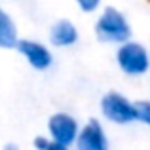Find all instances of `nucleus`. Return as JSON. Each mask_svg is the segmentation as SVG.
I'll use <instances>...</instances> for the list:
<instances>
[{
  "label": "nucleus",
  "mask_w": 150,
  "mask_h": 150,
  "mask_svg": "<svg viewBox=\"0 0 150 150\" xmlns=\"http://www.w3.org/2000/svg\"><path fill=\"white\" fill-rule=\"evenodd\" d=\"M93 34L101 44L120 46L122 42L133 36V29L127 15L116 6H106L99 10V15L93 25Z\"/></svg>",
  "instance_id": "obj_1"
},
{
  "label": "nucleus",
  "mask_w": 150,
  "mask_h": 150,
  "mask_svg": "<svg viewBox=\"0 0 150 150\" xmlns=\"http://www.w3.org/2000/svg\"><path fill=\"white\" fill-rule=\"evenodd\" d=\"M114 61L120 72L127 78H143L150 70V48L129 38L116 46Z\"/></svg>",
  "instance_id": "obj_2"
},
{
  "label": "nucleus",
  "mask_w": 150,
  "mask_h": 150,
  "mask_svg": "<svg viewBox=\"0 0 150 150\" xmlns=\"http://www.w3.org/2000/svg\"><path fill=\"white\" fill-rule=\"evenodd\" d=\"M99 112L108 124L125 127L137 122V105L127 95L118 91H106L99 101Z\"/></svg>",
  "instance_id": "obj_3"
},
{
  "label": "nucleus",
  "mask_w": 150,
  "mask_h": 150,
  "mask_svg": "<svg viewBox=\"0 0 150 150\" xmlns=\"http://www.w3.org/2000/svg\"><path fill=\"white\" fill-rule=\"evenodd\" d=\"M82 124L67 110H57L48 118V135L57 143L59 150H69L76 144Z\"/></svg>",
  "instance_id": "obj_4"
},
{
  "label": "nucleus",
  "mask_w": 150,
  "mask_h": 150,
  "mask_svg": "<svg viewBox=\"0 0 150 150\" xmlns=\"http://www.w3.org/2000/svg\"><path fill=\"white\" fill-rule=\"evenodd\" d=\"M17 53L25 59V63L30 69L38 70V72H46L53 67L55 63V55L51 50V44H44L40 40H34V38H19L17 44Z\"/></svg>",
  "instance_id": "obj_5"
},
{
  "label": "nucleus",
  "mask_w": 150,
  "mask_h": 150,
  "mask_svg": "<svg viewBox=\"0 0 150 150\" xmlns=\"http://www.w3.org/2000/svg\"><path fill=\"white\" fill-rule=\"evenodd\" d=\"M74 146L78 150H108L110 141H108L106 129L101 124V120L91 118L86 124H82Z\"/></svg>",
  "instance_id": "obj_6"
},
{
  "label": "nucleus",
  "mask_w": 150,
  "mask_h": 150,
  "mask_svg": "<svg viewBox=\"0 0 150 150\" xmlns=\"http://www.w3.org/2000/svg\"><path fill=\"white\" fill-rule=\"evenodd\" d=\"M48 42L51 44V48L70 50L80 42V30L70 19H57L50 25Z\"/></svg>",
  "instance_id": "obj_7"
},
{
  "label": "nucleus",
  "mask_w": 150,
  "mask_h": 150,
  "mask_svg": "<svg viewBox=\"0 0 150 150\" xmlns=\"http://www.w3.org/2000/svg\"><path fill=\"white\" fill-rule=\"evenodd\" d=\"M17 23L4 6H0V50H15L19 44Z\"/></svg>",
  "instance_id": "obj_8"
},
{
  "label": "nucleus",
  "mask_w": 150,
  "mask_h": 150,
  "mask_svg": "<svg viewBox=\"0 0 150 150\" xmlns=\"http://www.w3.org/2000/svg\"><path fill=\"white\" fill-rule=\"evenodd\" d=\"M137 105V122L150 129V99H139Z\"/></svg>",
  "instance_id": "obj_9"
},
{
  "label": "nucleus",
  "mask_w": 150,
  "mask_h": 150,
  "mask_svg": "<svg viewBox=\"0 0 150 150\" xmlns=\"http://www.w3.org/2000/svg\"><path fill=\"white\" fill-rule=\"evenodd\" d=\"M82 13H97L103 8V0H74Z\"/></svg>",
  "instance_id": "obj_10"
},
{
  "label": "nucleus",
  "mask_w": 150,
  "mask_h": 150,
  "mask_svg": "<svg viewBox=\"0 0 150 150\" xmlns=\"http://www.w3.org/2000/svg\"><path fill=\"white\" fill-rule=\"evenodd\" d=\"M33 146L36 148V150H59L57 143H55L50 135H38V137H34Z\"/></svg>",
  "instance_id": "obj_11"
},
{
  "label": "nucleus",
  "mask_w": 150,
  "mask_h": 150,
  "mask_svg": "<svg viewBox=\"0 0 150 150\" xmlns=\"http://www.w3.org/2000/svg\"><path fill=\"white\" fill-rule=\"evenodd\" d=\"M4 148H6V150H17L19 146H17V144H6Z\"/></svg>",
  "instance_id": "obj_12"
}]
</instances>
